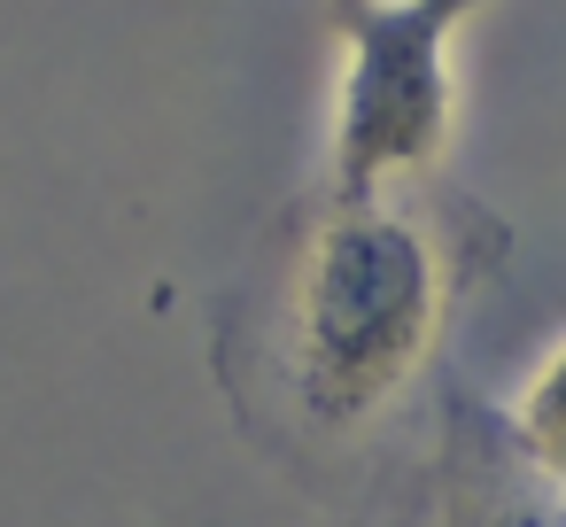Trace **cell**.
<instances>
[{
  "mask_svg": "<svg viewBox=\"0 0 566 527\" xmlns=\"http://www.w3.org/2000/svg\"><path fill=\"white\" fill-rule=\"evenodd\" d=\"M504 419H512L520 450L543 465V481L566 496V334L520 372V388L504 396Z\"/></svg>",
  "mask_w": 566,
  "mask_h": 527,
  "instance_id": "4",
  "label": "cell"
},
{
  "mask_svg": "<svg viewBox=\"0 0 566 527\" xmlns=\"http://www.w3.org/2000/svg\"><path fill=\"white\" fill-rule=\"evenodd\" d=\"M349 527H380V488H365V496H357V512H349Z\"/></svg>",
  "mask_w": 566,
  "mask_h": 527,
  "instance_id": "5",
  "label": "cell"
},
{
  "mask_svg": "<svg viewBox=\"0 0 566 527\" xmlns=\"http://www.w3.org/2000/svg\"><path fill=\"white\" fill-rule=\"evenodd\" d=\"M489 0H326L334 102L326 164L334 194L427 187L458 140V40Z\"/></svg>",
  "mask_w": 566,
  "mask_h": 527,
  "instance_id": "2",
  "label": "cell"
},
{
  "mask_svg": "<svg viewBox=\"0 0 566 527\" xmlns=\"http://www.w3.org/2000/svg\"><path fill=\"white\" fill-rule=\"evenodd\" d=\"M373 488L380 527H566V496L520 450L504 403L473 388H442L427 442Z\"/></svg>",
  "mask_w": 566,
  "mask_h": 527,
  "instance_id": "3",
  "label": "cell"
},
{
  "mask_svg": "<svg viewBox=\"0 0 566 527\" xmlns=\"http://www.w3.org/2000/svg\"><path fill=\"white\" fill-rule=\"evenodd\" d=\"M504 249L512 233L442 179L295 194L210 303V380L233 426L303 488L365 473Z\"/></svg>",
  "mask_w": 566,
  "mask_h": 527,
  "instance_id": "1",
  "label": "cell"
}]
</instances>
